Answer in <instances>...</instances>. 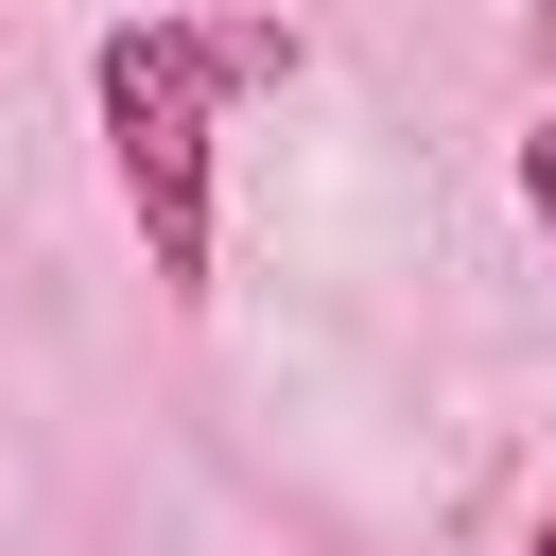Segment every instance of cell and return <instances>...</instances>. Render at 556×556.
Wrapping results in <instances>:
<instances>
[{"mask_svg": "<svg viewBox=\"0 0 556 556\" xmlns=\"http://www.w3.org/2000/svg\"><path fill=\"white\" fill-rule=\"evenodd\" d=\"M539 52H556V0H539Z\"/></svg>", "mask_w": 556, "mask_h": 556, "instance_id": "cell-3", "label": "cell"}, {"mask_svg": "<svg viewBox=\"0 0 556 556\" xmlns=\"http://www.w3.org/2000/svg\"><path fill=\"white\" fill-rule=\"evenodd\" d=\"M226 87H295V17H174L156 0L87 52V104H104L156 295H208V122H226Z\"/></svg>", "mask_w": 556, "mask_h": 556, "instance_id": "cell-1", "label": "cell"}, {"mask_svg": "<svg viewBox=\"0 0 556 556\" xmlns=\"http://www.w3.org/2000/svg\"><path fill=\"white\" fill-rule=\"evenodd\" d=\"M521 208H539V226H556V122H539V139H521Z\"/></svg>", "mask_w": 556, "mask_h": 556, "instance_id": "cell-2", "label": "cell"}, {"mask_svg": "<svg viewBox=\"0 0 556 556\" xmlns=\"http://www.w3.org/2000/svg\"><path fill=\"white\" fill-rule=\"evenodd\" d=\"M539 556H556V521H539Z\"/></svg>", "mask_w": 556, "mask_h": 556, "instance_id": "cell-4", "label": "cell"}]
</instances>
